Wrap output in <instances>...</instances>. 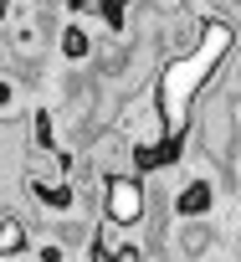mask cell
I'll return each instance as SVG.
<instances>
[{
    "label": "cell",
    "mask_w": 241,
    "mask_h": 262,
    "mask_svg": "<svg viewBox=\"0 0 241 262\" xmlns=\"http://www.w3.org/2000/svg\"><path fill=\"white\" fill-rule=\"evenodd\" d=\"M226 52H231V26H226V21H210V26L200 31V47H195L190 57H175V62L159 67V113H164L159 123H164V139H170V144L185 134L190 108H195L200 88L215 77V67H221Z\"/></svg>",
    "instance_id": "6da1fadb"
},
{
    "label": "cell",
    "mask_w": 241,
    "mask_h": 262,
    "mask_svg": "<svg viewBox=\"0 0 241 262\" xmlns=\"http://www.w3.org/2000/svg\"><path fill=\"white\" fill-rule=\"evenodd\" d=\"M103 211H108L113 226H139L144 221V185L134 175H113L108 195H103Z\"/></svg>",
    "instance_id": "7a4b0ae2"
},
{
    "label": "cell",
    "mask_w": 241,
    "mask_h": 262,
    "mask_svg": "<svg viewBox=\"0 0 241 262\" xmlns=\"http://www.w3.org/2000/svg\"><path fill=\"white\" fill-rule=\"evenodd\" d=\"M205 211H210V185L205 180H190L185 195H180V216L190 221V216H205Z\"/></svg>",
    "instance_id": "3957f363"
},
{
    "label": "cell",
    "mask_w": 241,
    "mask_h": 262,
    "mask_svg": "<svg viewBox=\"0 0 241 262\" xmlns=\"http://www.w3.org/2000/svg\"><path fill=\"white\" fill-rule=\"evenodd\" d=\"M21 247H26V231H21L16 216H6V221H0V257H11V252H21Z\"/></svg>",
    "instance_id": "277c9868"
},
{
    "label": "cell",
    "mask_w": 241,
    "mask_h": 262,
    "mask_svg": "<svg viewBox=\"0 0 241 262\" xmlns=\"http://www.w3.org/2000/svg\"><path fill=\"white\" fill-rule=\"evenodd\" d=\"M62 52H67V57H72V62H77V57H87V36H82V31H77V26H72V31H67V36H62Z\"/></svg>",
    "instance_id": "5b68a950"
},
{
    "label": "cell",
    "mask_w": 241,
    "mask_h": 262,
    "mask_svg": "<svg viewBox=\"0 0 241 262\" xmlns=\"http://www.w3.org/2000/svg\"><path fill=\"white\" fill-rule=\"evenodd\" d=\"M124 6H129V0H103V11H108V21H118V16H124Z\"/></svg>",
    "instance_id": "8992f818"
},
{
    "label": "cell",
    "mask_w": 241,
    "mask_h": 262,
    "mask_svg": "<svg viewBox=\"0 0 241 262\" xmlns=\"http://www.w3.org/2000/svg\"><path fill=\"white\" fill-rule=\"evenodd\" d=\"M6 6H11V0H0V21H6Z\"/></svg>",
    "instance_id": "52a82bcc"
},
{
    "label": "cell",
    "mask_w": 241,
    "mask_h": 262,
    "mask_svg": "<svg viewBox=\"0 0 241 262\" xmlns=\"http://www.w3.org/2000/svg\"><path fill=\"white\" fill-rule=\"evenodd\" d=\"M0 103H6V82H0Z\"/></svg>",
    "instance_id": "ba28073f"
}]
</instances>
